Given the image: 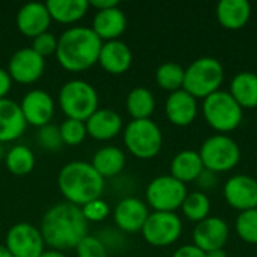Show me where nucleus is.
I'll list each match as a JSON object with an SVG mask.
<instances>
[{
    "label": "nucleus",
    "instance_id": "obj_1",
    "mask_svg": "<svg viewBox=\"0 0 257 257\" xmlns=\"http://www.w3.org/2000/svg\"><path fill=\"white\" fill-rule=\"evenodd\" d=\"M39 230L48 247L63 251L75 248L87 236V221L80 206L60 202L45 212Z\"/></svg>",
    "mask_w": 257,
    "mask_h": 257
},
{
    "label": "nucleus",
    "instance_id": "obj_2",
    "mask_svg": "<svg viewBox=\"0 0 257 257\" xmlns=\"http://www.w3.org/2000/svg\"><path fill=\"white\" fill-rule=\"evenodd\" d=\"M102 41L92 27L72 26L57 38L56 59L69 72H81L98 62Z\"/></svg>",
    "mask_w": 257,
    "mask_h": 257
},
{
    "label": "nucleus",
    "instance_id": "obj_3",
    "mask_svg": "<svg viewBox=\"0 0 257 257\" xmlns=\"http://www.w3.org/2000/svg\"><path fill=\"white\" fill-rule=\"evenodd\" d=\"M57 185L66 202L81 208L95 199H101L104 191V178L90 163L71 161L60 169Z\"/></svg>",
    "mask_w": 257,
    "mask_h": 257
},
{
    "label": "nucleus",
    "instance_id": "obj_4",
    "mask_svg": "<svg viewBox=\"0 0 257 257\" xmlns=\"http://www.w3.org/2000/svg\"><path fill=\"white\" fill-rule=\"evenodd\" d=\"M224 81V66L212 56H202L193 60L184 77V90L196 99H205L211 93L220 90Z\"/></svg>",
    "mask_w": 257,
    "mask_h": 257
},
{
    "label": "nucleus",
    "instance_id": "obj_5",
    "mask_svg": "<svg viewBox=\"0 0 257 257\" xmlns=\"http://www.w3.org/2000/svg\"><path fill=\"white\" fill-rule=\"evenodd\" d=\"M202 114L206 123L218 134L235 131L244 119V108L235 101L229 90H217L202 102Z\"/></svg>",
    "mask_w": 257,
    "mask_h": 257
},
{
    "label": "nucleus",
    "instance_id": "obj_6",
    "mask_svg": "<svg viewBox=\"0 0 257 257\" xmlns=\"http://www.w3.org/2000/svg\"><path fill=\"white\" fill-rule=\"evenodd\" d=\"M98 92L84 80L66 81L59 90V104L68 119L86 122L98 110Z\"/></svg>",
    "mask_w": 257,
    "mask_h": 257
},
{
    "label": "nucleus",
    "instance_id": "obj_7",
    "mask_svg": "<svg viewBox=\"0 0 257 257\" xmlns=\"http://www.w3.org/2000/svg\"><path fill=\"white\" fill-rule=\"evenodd\" d=\"M163 131L152 119L131 120L123 130L126 149L140 160L155 158L163 148Z\"/></svg>",
    "mask_w": 257,
    "mask_h": 257
},
{
    "label": "nucleus",
    "instance_id": "obj_8",
    "mask_svg": "<svg viewBox=\"0 0 257 257\" xmlns=\"http://www.w3.org/2000/svg\"><path fill=\"white\" fill-rule=\"evenodd\" d=\"M205 169L214 173L233 170L241 161V148L235 139L227 134H214L208 137L199 151Z\"/></svg>",
    "mask_w": 257,
    "mask_h": 257
},
{
    "label": "nucleus",
    "instance_id": "obj_9",
    "mask_svg": "<svg viewBox=\"0 0 257 257\" xmlns=\"http://www.w3.org/2000/svg\"><path fill=\"white\" fill-rule=\"evenodd\" d=\"M146 205L157 212H176L181 209L188 191L187 185L172 175L154 178L146 187Z\"/></svg>",
    "mask_w": 257,
    "mask_h": 257
},
{
    "label": "nucleus",
    "instance_id": "obj_10",
    "mask_svg": "<svg viewBox=\"0 0 257 257\" xmlns=\"http://www.w3.org/2000/svg\"><path fill=\"white\" fill-rule=\"evenodd\" d=\"M182 220L176 212H151L143 229V239L152 247L173 245L182 235Z\"/></svg>",
    "mask_w": 257,
    "mask_h": 257
},
{
    "label": "nucleus",
    "instance_id": "obj_11",
    "mask_svg": "<svg viewBox=\"0 0 257 257\" xmlns=\"http://www.w3.org/2000/svg\"><path fill=\"white\" fill-rule=\"evenodd\" d=\"M5 247L14 257H41L45 241L38 227L30 223H17L6 233Z\"/></svg>",
    "mask_w": 257,
    "mask_h": 257
},
{
    "label": "nucleus",
    "instance_id": "obj_12",
    "mask_svg": "<svg viewBox=\"0 0 257 257\" xmlns=\"http://www.w3.org/2000/svg\"><path fill=\"white\" fill-rule=\"evenodd\" d=\"M223 197L226 203L239 211L257 208V179L248 175H233L223 185Z\"/></svg>",
    "mask_w": 257,
    "mask_h": 257
},
{
    "label": "nucleus",
    "instance_id": "obj_13",
    "mask_svg": "<svg viewBox=\"0 0 257 257\" xmlns=\"http://www.w3.org/2000/svg\"><path fill=\"white\" fill-rule=\"evenodd\" d=\"M45 71V59L39 56L32 47L17 50L8 63V74L12 81L20 84H30L38 81Z\"/></svg>",
    "mask_w": 257,
    "mask_h": 257
},
{
    "label": "nucleus",
    "instance_id": "obj_14",
    "mask_svg": "<svg viewBox=\"0 0 257 257\" xmlns=\"http://www.w3.org/2000/svg\"><path fill=\"white\" fill-rule=\"evenodd\" d=\"M230 229L221 217H208L197 223L193 230V244L205 253L224 248L229 241Z\"/></svg>",
    "mask_w": 257,
    "mask_h": 257
},
{
    "label": "nucleus",
    "instance_id": "obj_15",
    "mask_svg": "<svg viewBox=\"0 0 257 257\" xmlns=\"http://www.w3.org/2000/svg\"><path fill=\"white\" fill-rule=\"evenodd\" d=\"M27 125L42 128L50 123L54 116V101L51 95L42 89L29 90L20 102Z\"/></svg>",
    "mask_w": 257,
    "mask_h": 257
},
{
    "label": "nucleus",
    "instance_id": "obj_16",
    "mask_svg": "<svg viewBox=\"0 0 257 257\" xmlns=\"http://www.w3.org/2000/svg\"><path fill=\"white\" fill-rule=\"evenodd\" d=\"M149 214V208L143 200L137 197H125L117 202L113 218L119 230L125 233H137L142 232Z\"/></svg>",
    "mask_w": 257,
    "mask_h": 257
},
{
    "label": "nucleus",
    "instance_id": "obj_17",
    "mask_svg": "<svg viewBox=\"0 0 257 257\" xmlns=\"http://www.w3.org/2000/svg\"><path fill=\"white\" fill-rule=\"evenodd\" d=\"M51 24V15L45 3L30 2L20 8L17 14V27L18 30L29 38H36L38 35L48 32Z\"/></svg>",
    "mask_w": 257,
    "mask_h": 257
},
{
    "label": "nucleus",
    "instance_id": "obj_18",
    "mask_svg": "<svg viewBox=\"0 0 257 257\" xmlns=\"http://www.w3.org/2000/svg\"><path fill=\"white\" fill-rule=\"evenodd\" d=\"M164 110L170 123L176 126H188L199 114V104L193 95L181 89L167 96Z\"/></svg>",
    "mask_w": 257,
    "mask_h": 257
},
{
    "label": "nucleus",
    "instance_id": "obj_19",
    "mask_svg": "<svg viewBox=\"0 0 257 257\" xmlns=\"http://www.w3.org/2000/svg\"><path fill=\"white\" fill-rule=\"evenodd\" d=\"M98 63L108 74H125L133 65V51L128 47V44H125L120 39L102 42Z\"/></svg>",
    "mask_w": 257,
    "mask_h": 257
},
{
    "label": "nucleus",
    "instance_id": "obj_20",
    "mask_svg": "<svg viewBox=\"0 0 257 257\" xmlns=\"http://www.w3.org/2000/svg\"><path fill=\"white\" fill-rule=\"evenodd\" d=\"M87 136L95 140H111L123 128L120 114L113 108H98L86 122Z\"/></svg>",
    "mask_w": 257,
    "mask_h": 257
},
{
    "label": "nucleus",
    "instance_id": "obj_21",
    "mask_svg": "<svg viewBox=\"0 0 257 257\" xmlns=\"http://www.w3.org/2000/svg\"><path fill=\"white\" fill-rule=\"evenodd\" d=\"M27 122L20 104L9 98L0 99V143H9L23 136Z\"/></svg>",
    "mask_w": 257,
    "mask_h": 257
},
{
    "label": "nucleus",
    "instance_id": "obj_22",
    "mask_svg": "<svg viewBox=\"0 0 257 257\" xmlns=\"http://www.w3.org/2000/svg\"><path fill=\"white\" fill-rule=\"evenodd\" d=\"M125 29H126V15L119 6L96 11L92 21V30L99 36L102 42L119 39V36L125 32Z\"/></svg>",
    "mask_w": 257,
    "mask_h": 257
},
{
    "label": "nucleus",
    "instance_id": "obj_23",
    "mask_svg": "<svg viewBox=\"0 0 257 257\" xmlns=\"http://www.w3.org/2000/svg\"><path fill=\"white\" fill-rule=\"evenodd\" d=\"M217 21L227 30L245 27L251 18V5L247 0H221L215 8Z\"/></svg>",
    "mask_w": 257,
    "mask_h": 257
},
{
    "label": "nucleus",
    "instance_id": "obj_24",
    "mask_svg": "<svg viewBox=\"0 0 257 257\" xmlns=\"http://www.w3.org/2000/svg\"><path fill=\"white\" fill-rule=\"evenodd\" d=\"M205 170L202 158L194 149H184L178 152L170 163V175L182 184L196 182L199 175Z\"/></svg>",
    "mask_w": 257,
    "mask_h": 257
},
{
    "label": "nucleus",
    "instance_id": "obj_25",
    "mask_svg": "<svg viewBox=\"0 0 257 257\" xmlns=\"http://www.w3.org/2000/svg\"><path fill=\"white\" fill-rule=\"evenodd\" d=\"M229 93L235 98V101L245 108L257 107V74L251 71L238 72L229 87Z\"/></svg>",
    "mask_w": 257,
    "mask_h": 257
},
{
    "label": "nucleus",
    "instance_id": "obj_26",
    "mask_svg": "<svg viewBox=\"0 0 257 257\" xmlns=\"http://www.w3.org/2000/svg\"><path fill=\"white\" fill-rule=\"evenodd\" d=\"M125 163L126 157L120 148L104 146L93 154L90 164L102 178H113L122 173V170L125 169Z\"/></svg>",
    "mask_w": 257,
    "mask_h": 257
},
{
    "label": "nucleus",
    "instance_id": "obj_27",
    "mask_svg": "<svg viewBox=\"0 0 257 257\" xmlns=\"http://www.w3.org/2000/svg\"><path fill=\"white\" fill-rule=\"evenodd\" d=\"M47 9L51 20L63 24H72L81 20L89 11V0H48Z\"/></svg>",
    "mask_w": 257,
    "mask_h": 257
},
{
    "label": "nucleus",
    "instance_id": "obj_28",
    "mask_svg": "<svg viewBox=\"0 0 257 257\" xmlns=\"http://www.w3.org/2000/svg\"><path fill=\"white\" fill-rule=\"evenodd\" d=\"M125 104H126V110L131 114L133 120L151 119V116L154 114L155 107H157V101H155L152 90H149L148 87H143V86L134 87L128 93Z\"/></svg>",
    "mask_w": 257,
    "mask_h": 257
},
{
    "label": "nucleus",
    "instance_id": "obj_29",
    "mask_svg": "<svg viewBox=\"0 0 257 257\" xmlns=\"http://www.w3.org/2000/svg\"><path fill=\"white\" fill-rule=\"evenodd\" d=\"M5 164H6V169L12 175L24 176V175H29L35 169L36 158H35L33 151L29 146L17 145L5 154Z\"/></svg>",
    "mask_w": 257,
    "mask_h": 257
},
{
    "label": "nucleus",
    "instance_id": "obj_30",
    "mask_svg": "<svg viewBox=\"0 0 257 257\" xmlns=\"http://www.w3.org/2000/svg\"><path fill=\"white\" fill-rule=\"evenodd\" d=\"M211 206H212V202H211V197L208 196V193L191 191L187 194L181 209L190 221L200 223L209 217Z\"/></svg>",
    "mask_w": 257,
    "mask_h": 257
},
{
    "label": "nucleus",
    "instance_id": "obj_31",
    "mask_svg": "<svg viewBox=\"0 0 257 257\" xmlns=\"http://www.w3.org/2000/svg\"><path fill=\"white\" fill-rule=\"evenodd\" d=\"M184 77H185V68L176 62H164L155 71L157 84L161 89L169 90L170 93L181 90L184 87Z\"/></svg>",
    "mask_w": 257,
    "mask_h": 257
},
{
    "label": "nucleus",
    "instance_id": "obj_32",
    "mask_svg": "<svg viewBox=\"0 0 257 257\" xmlns=\"http://www.w3.org/2000/svg\"><path fill=\"white\" fill-rule=\"evenodd\" d=\"M235 229L244 242L257 245V208L239 212L236 217Z\"/></svg>",
    "mask_w": 257,
    "mask_h": 257
},
{
    "label": "nucleus",
    "instance_id": "obj_33",
    "mask_svg": "<svg viewBox=\"0 0 257 257\" xmlns=\"http://www.w3.org/2000/svg\"><path fill=\"white\" fill-rule=\"evenodd\" d=\"M60 131V137L63 145L68 146H78L84 142L86 136H87V130H86V123L77 119H66L62 122V125L59 126Z\"/></svg>",
    "mask_w": 257,
    "mask_h": 257
},
{
    "label": "nucleus",
    "instance_id": "obj_34",
    "mask_svg": "<svg viewBox=\"0 0 257 257\" xmlns=\"http://www.w3.org/2000/svg\"><path fill=\"white\" fill-rule=\"evenodd\" d=\"M36 140H38V143H39V146L42 149L50 151V152H56V151H59L63 146L59 126H56L53 123H48V125L39 128Z\"/></svg>",
    "mask_w": 257,
    "mask_h": 257
},
{
    "label": "nucleus",
    "instance_id": "obj_35",
    "mask_svg": "<svg viewBox=\"0 0 257 257\" xmlns=\"http://www.w3.org/2000/svg\"><path fill=\"white\" fill-rule=\"evenodd\" d=\"M75 250L77 257H108V248L105 244L92 235H87L84 239H81Z\"/></svg>",
    "mask_w": 257,
    "mask_h": 257
},
{
    "label": "nucleus",
    "instance_id": "obj_36",
    "mask_svg": "<svg viewBox=\"0 0 257 257\" xmlns=\"http://www.w3.org/2000/svg\"><path fill=\"white\" fill-rule=\"evenodd\" d=\"M81 212L86 218V221H92V223H99L104 221L108 214H110V206L107 205V202H104L102 199H95L86 205L81 206Z\"/></svg>",
    "mask_w": 257,
    "mask_h": 257
},
{
    "label": "nucleus",
    "instance_id": "obj_37",
    "mask_svg": "<svg viewBox=\"0 0 257 257\" xmlns=\"http://www.w3.org/2000/svg\"><path fill=\"white\" fill-rule=\"evenodd\" d=\"M32 48L45 59V56L54 54L56 48H57V38L56 35H53L51 32H44L41 35H38L36 38H33L32 41Z\"/></svg>",
    "mask_w": 257,
    "mask_h": 257
},
{
    "label": "nucleus",
    "instance_id": "obj_38",
    "mask_svg": "<svg viewBox=\"0 0 257 257\" xmlns=\"http://www.w3.org/2000/svg\"><path fill=\"white\" fill-rule=\"evenodd\" d=\"M196 184H197V187L200 188L199 191H203V193L211 191V190H214V188L217 187V184H218V175L214 173V172H211V170H208V169H205V170L199 175V178L196 179Z\"/></svg>",
    "mask_w": 257,
    "mask_h": 257
},
{
    "label": "nucleus",
    "instance_id": "obj_39",
    "mask_svg": "<svg viewBox=\"0 0 257 257\" xmlns=\"http://www.w3.org/2000/svg\"><path fill=\"white\" fill-rule=\"evenodd\" d=\"M172 257H206V253L194 244H187L179 247Z\"/></svg>",
    "mask_w": 257,
    "mask_h": 257
},
{
    "label": "nucleus",
    "instance_id": "obj_40",
    "mask_svg": "<svg viewBox=\"0 0 257 257\" xmlns=\"http://www.w3.org/2000/svg\"><path fill=\"white\" fill-rule=\"evenodd\" d=\"M11 86H12V78H11V75L8 74L6 69L0 68V99L6 98L8 92L11 90Z\"/></svg>",
    "mask_w": 257,
    "mask_h": 257
},
{
    "label": "nucleus",
    "instance_id": "obj_41",
    "mask_svg": "<svg viewBox=\"0 0 257 257\" xmlns=\"http://www.w3.org/2000/svg\"><path fill=\"white\" fill-rule=\"evenodd\" d=\"M89 6H93L96 11H102V9H108V8H114L119 6L117 0H90Z\"/></svg>",
    "mask_w": 257,
    "mask_h": 257
},
{
    "label": "nucleus",
    "instance_id": "obj_42",
    "mask_svg": "<svg viewBox=\"0 0 257 257\" xmlns=\"http://www.w3.org/2000/svg\"><path fill=\"white\" fill-rule=\"evenodd\" d=\"M41 257H68L63 251H59V250H45L44 253H42V256Z\"/></svg>",
    "mask_w": 257,
    "mask_h": 257
},
{
    "label": "nucleus",
    "instance_id": "obj_43",
    "mask_svg": "<svg viewBox=\"0 0 257 257\" xmlns=\"http://www.w3.org/2000/svg\"><path fill=\"white\" fill-rule=\"evenodd\" d=\"M206 257H229V256H227V253L224 251V248H220V250H214V251L206 253Z\"/></svg>",
    "mask_w": 257,
    "mask_h": 257
},
{
    "label": "nucleus",
    "instance_id": "obj_44",
    "mask_svg": "<svg viewBox=\"0 0 257 257\" xmlns=\"http://www.w3.org/2000/svg\"><path fill=\"white\" fill-rule=\"evenodd\" d=\"M0 257H14L5 245H0Z\"/></svg>",
    "mask_w": 257,
    "mask_h": 257
},
{
    "label": "nucleus",
    "instance_id": "obj_45",
    "mask_svg": "<svg viewBox=\"0 0 257 257\" xmlns=\"http://www.w3.org/2000/svg\"><path fill=\"white\" fill-rule=\"evenodd\" d=\"M3 157H5V149H3V145L0 143V160H2Z\"/></svg>",
    "mask_w": 257,
    "mask_h": 257
}]
</instances>
